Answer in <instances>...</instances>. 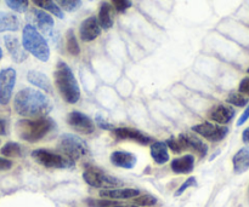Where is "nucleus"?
<instances>
[{"instance_id": "nucleus-27", "label": "nucleus", "mask_w": 249, "mask_h": 207, "mask_svg": "<svg viewBox=\"0 0 249 207\" xmlns=\"http://www.w3.org/2000/svg\"><path fill=\"white\" fill-rule=\"evenodd\" d=\"M0 153L5 158H19L23 154V149H22L21 144H18V143L7 142L6 144L2 145Z\"/></svg>"}, {"instance_id": "nucleus-36", "label": "nucleus", "mask_w": 249, "mask_h": 207, "mask_svg": "<svg viewBox=\"0 0 249 207\" xmlns=\"http://www.w3.org/2000/svg\"><path fill=\"white\" fill-rule=\"evenodd\" d=\"M95 123H96V125L99 126L100 128H102V130L112 131L114 128V126L112 125V124H109L108 121H106V119L102 118L101 115H97L96 118H95Z\"/></svg>"}, {"instance_id": "nucleus-31", "label": "nucleus", "mask_w": 249, "mask_h": 207, "mask_svg": "<svg viewBox=\"0 0 249 207\" xmlns=\"http://www.w3.org/2000/svg\"><path fill=\"white\" fill-rule=\"evenodd\" d=\"M87 205L89 207H109L119 204L118 200H111V199H87L85 200Z\"/></svg>"}, {"instance_id": "nucleus-32", "label": "nucleus", "mask_w": 249, "mask_h": 207, "mask_svg": "<svg viewBox=\"0 0 249 207\" xmlns=\"http://www.w3.org/2000/svg\"><path fill=\"white\" fill-rule=\"evenodd\" d=\"M226 102L235 107H246L248 104V99L247 97L243 96L242 94H238V92H232L226 98Z\"/></svg>"}, {"instance_id": "nucleus-6", "label": "nucleus", "mask_w": 249, "mask_h": 207, "mask_svg": "<svg viewBox=\"0 0 249 207\" xmlns=\"http://www.w3.org/2000/svg\"><path fill=\"white\" fill-rule=\"evenodd\" d=\"M32 158L46 169H71L75 162L63 154H57L48 149H36L32 152Z\"/></svg>"}, {"instance_id": "nucleus-11", "label": "nucleus", "mask_w": 249, "mask_h": 207, "mask_svg": "<svg viewBox=\"0 0 249 207\" xmlns=\"http://www.w3.org/2000/svg\"><path fill=\"white\" fill-rule=\"evenodd\" d=\"M114 137L117 140H126V141H133V142L139 143L141 145H148L153 143L152 137L145 135L141 131L136 130V128L131 127H114L112 130Z\"/></svg>"}, {"instance_id": "nucleus-2", "label": "nucleus", "mask_w": 249, "mask_h": 207, "mask_svg": "<svg viewBox=\"0 0 249 207\" xmlns=\"http://www.w3.org/2000/svg\"><path fill=\"white\" fill-rule=\"evenodd\" d=\"M56 124L49 116L34 119H21L16 124V132L21 140L29 143H36L43 140L49 132L55 128Z\"/></svg>"}, {"instance_id": "nucleus-42", "label": "nucleus", "mask_w": 249, "mask_h": 207, "mask_svg": "<svg viewBox=\"0 0 249 207\" xmlns=\"http://www.w3.org/2000/svg\"><path fill=\"white\" fill-rule=\"evenodd\" d=\"M109 207H139L136 206L135 204H131V205H124V204H117V205H113V206H109Z\"/></svg>"}, {"instance_id": "nucleus-38", "label": "nucleus", "mask_w": 249, "mask_h": 207, "mask_svg": "<svg viewBox=\"0 0 249 207\" xmlns=\"http://www.w3.org/2000/svg\"><path fill=\"white\" fill-rule=\"evenodd\" d=\"M12 167L11 160L6 159V158H0V171H6Z\"/></svg>"}, {"instance_id": "nucleus-41", "label": "nucleus", "mask_w": 249, "mask_h": 207, "mask_svg": "<svg viewBox=\"0 0 249 207\" xmlns=\"http://www.w3.org/2000/svg\"><path fill=\"white\" fill-rule=\"evenodd\" d=\"M242 141L246 144H249V127L246 128L242 133Z\"/></svg>"}, {"instance_id": "nucleus-28", "label": "nucleus", "mask_w": 249, "mask_h": 207, "mask_svg": "<svg viewBox=\"0 0 249 207\" xmlns=\"http://www.w3.org/2000/svg\"><path fill=\"white\" fill-rule=\"evenodd\" d=\"M66 48H67L68 53L72 56H79L80 55V46L78 43L77 38H75V34L72 29L67 32V35H66Z\"/></svg>"}, {"instance_id": "nucleus-34", "label": "nucleus", "mask_w": 249, "mask_h": 207, "mask_svg": "<svg viewBox=\"0 0 249 207\" xmlns=\"http://www.w3.org/2000/svg\"><path fill=\"white\" fill-rule=\"evenodd\" d=\"M196 186H197L196 177H190V178H187L186 181H185L184 183H182L181 186L179 187V189H178V191H175V196L182 195V193H185V191H186L187 189L191 188V187H196Z\"/></svg>"}, {"instance_id": "nucleus-9", "label": "nucleus", "mask_w": 249, "mask_h": 207, "mask_svg": "<svg viewBox=\"0 0 249 207\" xmlns=\"http://www.w3.org/2000/svg\"><path fill=\"white\" fill-rule=\"evenodd\" d=\"M16 84V70L14 68H5L0 70V104L7 106L12 97Z\"/></svg>"}, {"instance_id": "nucleus-17", "label": "nucleus", "mask_w": 249, "mask_h": 207, "mask_svg": "<svg viewBox=\"0 0 249 207\" xmlns=\"http://www.w3.org/2000/svg\"><path fill=\"white\" fill-rule=\"evenodd\" d=\"M109 160H111V162L114 166L126 170L134 169L136 162H138V159H136L135 155L129 152H122V150L112 153Z\"/></svg>"}, {"instance_id": "nucleus-33", "label": "nucleus", "mask_w": 249, "mask_h": 207, "mask_svg": "<svg viewBox=\"0 0 249 207\" xmlns=\"http://www.w3.org/2000/svg\"><path fill=\"white\" fill-rule=\"evenodd\" d=\"M7 6L14 11L23 14L28 9V0H5Z\"/></svg>"}, {"instance_id": "nucleus-35", "label": "nucleus", "mask_w": 249, "mask_h": 207, "mask_svg": "<svg viewBox=\"0 0 249 207\" xmlns=\"http://www.w3.org/2000/svg\"><path fill=\"white\" fill-rule=\"evenodd\" d=\"M111 1L116 11L121 12V14L122 12H125L131 6L130 0H111Z\"/></svg>"}, {"instance_id": "nucleus-14", "label": "nucleus", "mask_w": 249, "mask_h": 207, "mask_svg": "<svg viewBox=\"0 0 249 207\" xmlns=\"http://www.w3.org/2000/svg\"><path fill=\"white\" fill-rule=\"evenodd\" d=\"M4 43L10 56H11L12 60L16 63H22L28 58V52L24 50V48L21 45L19 40L15 35H5Z\"/></svg>"}, {"instance_id": "nucleus-30", "label": "nucleus", "mask_w": 249, "mask_h": 207, "mask_svg": "<svg viewBox=\"0 0 249 207\" xmlns=\"http://www.w3.org/2000/svg\"><path fill=\"white\" fill-rule=\"evenodd\" d=\"M60 9L65 10L67 12L77 11L82 6V0H56Z\"/></svg>"}, {"instance_id": "nucleus-40", "label": "nucleus", "mask_w": 249, "mask_h": 207, "mask_svg": "<svg viewBox=\"0 0 249 207\" xmlns=\"http://www.w3.org/2000/svg\"><path fill=\"white\" fill-rule=\"evenodd\" d=\"M6 135V121L0 118V136Z\"/></svg>"}, {"instance_id": "nucleus-21", "label": "nucleus", "mask_w": 249, "mask_h": 207, "mask_svg": "<svg viewBox=\"0 0 249 207\" xmlns=\"http://www.w3.org/2000/svg\"><path fill=\"white\" fill-rule=\"evenodd\" d=\"M21 22L16 15L11 12L0 11V33L2 32H16L19 29Z\"/></svg>"}, {"instance_id": "nucleus-29", "label": "nucleus", "mask_w": 249, "mask_h": 207, "mask_svg": "<svg viewBox=\"0 0 249 207\" xmlns=\"http://www.w3.org/2000/svg\"><path fill=\"white\" fill-rule=\"evenodd\" d=\"M134 204L139 207H150L157 204V198L150 194H142V195H138L134 198Z\"/></svg>"}, {"instance_id": "nucleus-43", "label": "nucleus", "mask_w": 249, "mask_h": 207, "mask_svg": "<svg viewBox=\"0 0 249 207\" xmlns=\"http://www.w3.org/2000/svg\"><path fill=\"white\" fill-rule=\"evenodd\" d=\"M2 58V50H1V48H0V60H1Z\"/></svg>"}, {"instance_id": "nucleus-7", "label": "nucleus", "mask_w": 249, "mask_h": 207, "mask_svg": "<svg viewBox=\"0 0 249 207\" xmlns=\"http://www.w3.org/2000/svg\"><path fill=\"white\" fill-rule=\"evenodd\" d=\"M83 179L85 183L89 184L90 187L101 189H112L116 187H121L123 182L121 179L112 177L109 175L105 174L102 170L95 166H88L87 170L83 174Z\"/></svg>"}, {"instance_id": "nucleus-4", "label": "nucleus", "mask_w": 249, "mask_h": 207, "mask_svg": "<svg viewBox=\"0 0 249 207\" xmlns=\"http://www.w3.org/2000/svg\"><path fill=\"white\" fill-rule=\"evenodd\" d=\"M22 46L27 52L32 53L41 62H48L50 58V48L48 41L33 24L29 23L24 26L22 32Z\"/></svg>"}, {"instance_id": "nucleus-15", "label": "nucleus", "mask_w": 249, "mask_h": 207, "mask_svg": "<svg viewBox=\"0 0 249 207\" xmlns=\"http://www.w3.org/2000/svg\"><path fill=\"white\" fill-rule=\"evenodd\" d=\"M233 116H235V109L232 107L225 106V104H216L213 108H211L208 113V118L220 125L229 124L232 120Z\"/></svg>"}, {"instance_id": "nucleus-26", "label": "nucleus", "mask_w": 249, "mask_h": 207, "mask_svg": "<svg viewBox=\"0 0 249 207\" xmlns=\"http://www.w3.org/2000/svg\"><path fill=\"white\" fill-rule=\"evenodd\" d=\"M165 144H167V147L169 148L173 153H175V154H180V153H182L184 150L189 149V148H187V143H186V140H185L184 133L179 135V137L178 138L175 137L168 138V140L165 141Z\"/></svg>"}, {"instance_id": "nucleus-8", "label": "nucleus", "mask_w": 249, "mask_h": 207, "mask_svg": "<svg viewBox=\"0 0 249 207\" xmlns=\"http://www.w3.org/2000/svg\"><path fill=\"white\" fill-rule=\"evenodd\" d=\"M192 131L212 142H220L229 133V128L225 126L215 125V124L208 123V121L192 126Z\"/></svg>"}, {"instance_id": "nucleus-25", "label": "nucleus", "mask_w": 249, "mask_h": 207, "mask_svg": "<svg viewBox=\"0 0 249 207\" xmlns=\"http://www.w3.org/2000/svg\"><path fill=\"white\" fill-rule=\"evenodd\" d=\"M32 1L36 6L40 7V9L45 10L48 12H51L53 16L58 17V18H63L62 10L60 9V6L53 0H32Z\"/></svg>"}, {"instance_id": "nucleus-1", "label": "nucleus", "mask_w": 249, "mask_h": 207, "mask_svg": "<svg viewBox=\"0 0 249 207\" xmlns=\"http://www.w3.org/2000/svg\"><path fill=\"white\" fill-rule=\"evenodd\" d=\"M14 109L23 118L34 119L48 115L53 109V104L43 92L32 87H26L15 96Z\"/></svg>"}, {"instance_id": "nucleus-12", "label": "nucleus", "mask_w": 249, "mask_h": 207, "mask_svg": "<svg viewBox=\"0 0 249 207\" xmlns=\"http://www.w3.org/2000/svg\"><path fill=\"white\" fill-rule=\"evenodd\" d=\"M29 19L36 24V28L39 32H41L45 35H53V18L43 10L32 9L31 15H29Z\"/></svg>"}, {"instance_id": "nucleus-3", "label": "nucleus", "mask_w": 249, "mask_h": 207, "mask_svg": "<svg viewBox=\"0 0 249 207\" xmlns=\"http://www.w3.org/2000/svg\"><path fill=\"white\" fill-rule=\"evenodd\" d=\"M55 85L63 101L75 104L80 99V87L70 65L63 61H58L55 70Z\"/></svg>"}, {"instance_id": "nucleus-16", "label": "nucleus", "mask_w": 249, "mask_h": 207, "mask_svg": "<svg viewBox=\"0 0 249 207\" xmlns=\"http://www.w3.org/2000/svg\"><path fill=\"white\" fill-rule=\"evenodd\" d=\"M100 196L105 199H111V200H128L134 199L135 196L140 195V191L134 188H112V189H101Z\"/></svg>"}, {"instance_id": "nucleus-19", "label": "nucleus", "mask_w": 249, "mask_h": 207, "mask_svg": "<svg viewBox=\"0 0 249 207\" xmlns=\"http://www.w3.org/2000/svg\"><path fill=\"white\" fill-rule=\"evenodd\" d=\"M27 80L38 89L43 90L48 94H53V85H51L50 79L44 73L39 72V70H29L27 73Z\"/></svg>"}, {"instance_id": "nucleus-23", "label": "nucleus", "mask_w": 249, "mask_h": 207, "mask_svg": "<svg viewBox=\"0 0 249 207\" xmlns=\"http://www.w3.org/2000/svg\"><path fill=\"white\" fill-rule=\"evenodd\" d=\"M97 21H99L100 27L101 29L105 31H108L113 27V14H112V6L108 2H102L100 5L99 10V17H97Z\"/></svg>"}, {"instance_id": "nucleus-5", "label": "nucleus", "mask_w": 249, "mask_h": 207, "mask_svg": "<svg viewBox=\"0 0 249 207\" xmlns=\"http://www.w3.org/2000/svg\"><path fill=\"white\" fill-rule=\"evenodd\" d=\"M58 148L65 157L73 160L74 162L80 158L87 157L89 154V148H88L85 141L72 133H65L61 136Z\"/></svg>"}, {"instance_id": "nucleus-20", "label": "nucleus", "mask_w": 249, "mask_h": 207, "mask_svg": "<svg viewBox=\"0 0 249 207\" xmlns=\"http://www.w3.org/2000/svg\"><path fill=\"white\" fill-rule=\"evenodd\" d=\"M233 171L237 175L243 174V172L249 170V147H245L238 150L232 158Z\"/></svg>"}, {"instance_id": "nucleus-44", "label": "nucleus", "mask_w": 249, "mask_h": 207, "mask_svg": "<svg viewBox=\"0 0 249 207\" xmlns=\"http://www.w3.org/2000/svg\"><path fill=\"white\" fill-rule=\"evenodd\" d=\"M247 72H248V73H249V68H248V70H247Z\"/></svg>"}, {"instance_id": "nucleus-13", "label": "nucleus", "mask_w": 249, "mask_h": 207, "mask_svg": "<svg viewBox=\"0 0 249 207\" xmlns=\"http://www.w3.org/2000/svg\"><path fill=\"white\" fill-rule=\"evenodd\" d=\"M101 34V27H100L97 17L90 16L82 22L79 27V35L84 43H90L99 38Z\"/></svg>"}, {"instance_id": "nucleus-24", "label": "nucleus", "mask_w": 249, "mask_h": 207, "mask_svg": "<svg viewBox=\"0 0 249 207\" xmlns=\"http://www.w3.org/2000/svg\"><path fill=\"white\" fill-rule=\"evenodd\" d=\"M184 136L185 140H186L187 148H189V149L194 150V152L197 153L201 158H204L208 154V145H207L201 138H198L195 135H186V133H184Z\"/></svg>"}, {"instance_id": "nucleus-18", "label": "nucleus", "mask_w": 249, "mask_h": 207, "mask_svg": "<svg viewBox=\"0 0 249 207\" xmlns=\"http://www.w3.org/2000/svg\"><path fill=\"white\" fill-rule=\"evenodd\" d=\"M170 169L173 172L178 175L191 174L195 169V158L194 155L187 154L181 158H177L170 162Z\"/></svg>"}, {"instance_id": "nucleus-22", "label": "nucleus", "mask_w": 249, "mask_h": 207, "mask_svg": "<svg viewBox=\"0 0 249 207\" xmlns=\"http://www.w3.org/2000/svg\"><path fill=\"white\" fill-rule=\"evenodd\" d=\"M151 157L158 165H164L165 162L169 161V153L165 142H160V141L153 142L151 144Z\"/></svg>"}, {"instance_id": "nucleus-39", "label": "nucleus", "mask_w": 249, "mask_h": 207, "mask_svg": "<svg viewBox=\"0 0 249 207\" xmlns=\"http://www.w3.org/2000/svg\"><path fill=\"white\" fill-rule=\"evenodd\" d=\"M249 119V106L247 107V108H246V111H243L242 113V115L240 116V119H238V121H237V126H242L243 124L246 123V121H247Z\"/></svg>"}, {"instance_id": "nucleus-10", "label": "nucleus", "mask_w": 249, "mask_h": 207, "mask_svg": "<svg viewBox=\"0 0 249 207\" xmlns=\"http://www.w3.org/2000/svg\"><path fill=\"white\" fill-rule=\"evenodd\" d=\"M67 123L73 130L82 133V135H90L95 131V124L92 119H90L89 116L85 115L84 113H80V111H71L67 115Z\"/></svg>"}, {"instance_id": "nucleus-45", "label": "nucleus", "mask_w": 249, "mask_h": 207, "mask_svg": "<svg viewBox=\"0 0 249 207\" xmlns=\"http://www.w3.org/2000/svg\"><path fill=\"white\" fill-rule=\"evenodd\" d=\"M90 1H91V0H90Z\"/></svg>"}, {"instance_id": "nucleus-37", "label": "nucleus", "mask_w": 249, "mask_h": 207, "mask_svg": "<svg viewBox=\"0 0 249 207\" xmlns=\"http://www.w3.org/2000/svg\"><path fill=\"white\" fill-rule=\"evenodd\" d=\"M238 90H240L241 94L246 95V96L249 97V77L243 78V79L241 80Z\"/></svg>"}]
</instances>
